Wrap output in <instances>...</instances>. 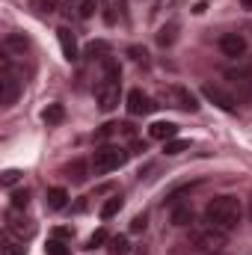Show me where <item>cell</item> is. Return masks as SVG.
I'll return each instance as SVG.
<instances>
[{"label": "cell", "instance_id": "6da1fadb", "mask_svg": "<svg viewBox=\"0 0 252 255\" xmlns=\"http://www.w3.org/2000/svg\"><path fill=\"white\" fill-rule=\"evenodd\" d=\"M241 217H244V208H241V202H238L235 196H217V199H211V202L205 205V220H208L211 226L223 229V232L238 229Z\"/></svg>", "mask_w": 252, "mask_h": 255}, {"label": "cell", "instance_id": "7a4b0ae2", "mask_svg": "<svg viewBox=\"0 0 252 255\" xmlns=\"http://www.w3.org/2000/svg\"><path fill=\"white\" fill-rule=\"evenodd\" d=\"M119 95H122V80H119V68L107 60V71L95 89V101H98V110L101 113H110L119 107Z\"/></svg>", "mask_w": 252, "mask_h": 255}, {"label": "cell", "instance_id": "3957f363", "mask_svg": "<svg viewBox=\"0 0 252 255\" xmlns=\"http://www.w3.org/2000/svg\"><path fill=\"white\" fill-rule=\"evenodd\" d=\"M190 244L196 247V250H205V253H220L226 244H229V232H223V229H217V226H196L193 232H190Z\"/></svg>", "mask_w": 252, "mask_h": 255}, {"label": "cell", "instance_id": "277c9868", "mask_svg": "<svg viewBox=\"0 0 252 255\" xmlns=\"http://www.w3.org/2000/svg\"><path fill=\"white\" fill-rule=\"evenodd\" d=\"M127 160V151L119 148V145H101L95 154H92V172L95 175H107L113 169H119Z\"/></svg>", "mask_w": 252, "mask_h": 255}, {"label": "cell", "instance_id": "5b68a950", "mask_svg": "<svg viewBox=\"0 0 252 255\" xmlns=\"http://www.w3.org/2000/svg\"><path fill=\"white\" fill-rule=\"evenodd\" d=\"M18 92H21V80H18V74L12 68V60L6 54L0 60V104L3 107H12L18 101Z\"/></svg>", "mask_w": 252, "mask_h": 255}, {"label": "cell", "instance_id": "8992f818", "mask_svg": "<svg viewBox=\"0 0 252 255\" xmlns=\"http://www.w3.org/2000/svg\"><path fill=\"white\" fill-rule=\"evenodd\" d=\"M160 98H163L169 107H178V110H184V113H196V110H199V98H196L190 89L178 86V83L163 86V89H160Z\"/></svg>", "mask_w": 252, "mask_h": 255}, {"label": "cell", "instance_id": "52a82bcc", "mask_svg": "<svg viewBox=\"0 0 252 255\" xmlns=\"http://www.w3.org/2000/svg\"><path fill=\"white\" fill-rule=\"evenodd\" d=\"M229 83L238 89L241 101H252V65H238V68H226Z\"/></svg>", "mask_w": 252, "mask_h": 255}, {"label": "cell", "instance_id": "ba28073f", "mask_svg": "<svg viewBox=\"0 0 252 255\" xmlns=\"http://www.w3.org/2000/svg\"><path fill=\"white\" fill-rule=\"evenodd\" d=\"M202 95H205V101H211V104L220 107L223 113H235V110H238V98H235L232 92H226L223 86L205 83V86H202Z\"/></svg>", "mask_w": 252, "mask_h": 255}, {"label": "cell", "instance_id": "9c48e42d", "mask_svg": "<svg viewBox=\"0 0 252 255\" xmlns=\"http://www.w3.org/2000/svg\"><path fill=\"white\" fill-rule=\"evenodd\" d=\"M6 232L24 241V238H33V235H36V226H33V220H27L24 214H18V211L12 208V211L6 214Z\"/></svg>", "mask_w": 252, "mask_h": 255}, {"label": "cell", "instance_id": "30bf717a", "mask_svg": "<svg viewBox=\"0 0 252 255\" xmlns=\"http://www.w3.org/2000/svg\"><path fill=\"white\" fill-rule=\"evenodd\" d=\"M125 104H127V113H130V116H148V113L157 110V104H154L142 89H130Z\"/></svg>", "mask_w": 252, "mask_h": 255}, {"label": "cell", "instance_id": "8fae6325", "mask_svg": "<svg viewBox=\"0 0 252 255\" xmlns=\"http://www.w3.org/2000/svg\"><path fill=\"white\" fill-rule=\"evenodd\" d=\"M220 51H223L226 57L238 60V57H244V54H247V39H244L241 33H226V36L220 39Z\"/></svg>", "mask_w": 252, "mask_h": 255}, {"label": "cell", "instance_id": "7c38bea8", "mask_svg": "<svg viewBox=\"0 0 252 255\" xmlns=\"http://www.w3.org/2000/svg\"><path fill=\"white\" fill-rule=\"evenodd\" d=\"M57 39H60V48H63V57L68 63H74L77 57H80V51H77V39H74V33L68 30V27H60L57 30Z\"/></svg>", "mask_w": 252, "mask_h": 255}, {"label": "cell", "instance_id": "4fadbf2b", "mask_svg": "<svg viewBox=\"0 0 252 255\" xmlns=\"http://www.w3.org/2000/svg\"><path fill=\"white\" fill-rule=\"evenodd\" d=\"M3 51L12 57V54H18V57H24L27 51H30V42L21 36V33H9L6 39H3Z\"/></svg>", "mask_w": 252, "mask_h": 255}, {"label": "cell", "instance_id": "5bb4252c", "mask_svg": "<svg viewBox=\"0 0 252 255\" xmlns=\"http://www.w3.org/2000/svg\"><path fill=\"white\" fill-rule=\"evenodd\" d=\"M148 136H151V139H163V142H169V139L178 136V125H175V122H154V125L148 128Z\"/></svg>", "mask_w": 252, "mask_h": 255}, {"label": "cell", "instance_id": "9a60e30c", "mask_svg": "<svg viewBox=\"0 0 252 255\" xmlns=\"http://www.w3.org/2000/svg\"><path fill=\"white\" fill-rule=\"evenodd\" d=\"M86 175H89V163H86V160H71V163L65 166V178H71L74 184H83Z\"/></svg>", "mask_w": 252, "mask_h": 255}, {"label": "cell", "instance_id": "2e32d148", "mask_svg": "<svg viewBox=\"0 0 252 255\" xmlns=\"http://www.w3.org/2000/svg\"><path fill=\"white\" fill-rule=\"evenodd\" d=\"M45 202H48V208H51V211H63L65 202H68V193H65L63 187H51L48 196H45Z\"/></svg>", "mask_w": 252, "mask_h": 255}, {"label": "cell", "instance_id": "e0dca14e", "mask_svg": "<svg viewBox=\"0 0 252 255\" xmlns=\"http://www.w3.org/2000/svg\"><path fill=\"white\" fill-rule=\"evenodd\" d=\"M42 119H45L48 125H60V122L65 119V107L63 104H48L45 113H42Z\"/></svg>", "mask_w": 252, "mask_h": 255}, {"label": "cell", "instance_id": "ac0fdd59", "mask_svg": "<svg viewBox=\"0 0 252 255\" xmlns=\"http://www.w3.org/2000/svg\"><path fill=\"white\" fill-rule=\"evenodd\" d=\"M190 223H193L190 205H175V208H172V226H190Z\"/></svg>", "mask_w": 252, "mask_h": 255}, {"label": "cell", "instance_id": "d6986e66", "mask_svg": "<svg viewBox=\"0 0 252 255\" xmlns=\"http://www.w3.org/2000/svg\"><path fill=\"white\" fill-rule=\"evenodd\" d=\"M175 39H178V24H166V27H160V33H157V45L169 48Z\"/></svg>", "mask_w": 252, "mask_h": 255}, {"label": "cell", "instance_id": "ffe728a7", "mask_svg": "<svg viewBox=\"0 0 252 255\" xmlns=\"http://www.w3.org/2000/svg\"><path fill=\"white\" fill-rule=\"evenodd\" d=\"M30 9H36L39 15H54L60 9V0H30Z\"/></svg>", "mask_w": 252, "mask_h": 255}, {"label": "cell", "instance_id": "44dd1931", "mask_svg": "<svg viewBox=\"0 0 252 255\" xmlns=\"http://www.w3.org/2000/svg\"><path fill=\"white\" fill-rule=\"evenodd\" d=\"M107 244H110V247H107L110 255H127L130 253V244H127V238H122V235H119V238H110Z\"/></svg>", "mask_w": 252, "mask_h": 255}, {"label": "cell", "instance_id": "7402d4cb", "mask_svg": "<svg viewBox=\"0 0 252 255\" xmlns=\"http://www.w3.org/2000/svg\"><path fill=\"white\" fill-rule=\"evenodd\" d=\"M119 211H122V199H119V196H113V199H107V202L101 205V217H104V220L116 217Z\"/></svg>", "mask_w": 252, "mask_h": 255}, {"label": "cell", "instance_id": "603a6c76", "mask_svg": "<svg viewBox=\"0 0 252 255\" xmlns=\"http://www.w3.org/2000/svg\"><path fill=\"white\" fill-rule=\"evenodd\" d=\"M187 148H190V139H169V142L163 145L166 154H181V151H187Z\"/></svg>", "mask_w": 252, "mask_h": 255}, {"label": "cell", "instance_id": "cb8c5ba5", "mask_svg": "<svg viewBox=\"0 0 252 255\" xmlns=\"http://www.w3.org/2000/svg\"><path fill=\"white\" fill-rule=\"evenodd\" d=\"M27 205H30V193L27 190H15L12 193V208H15V211H24Z\"/></svg>", "mask_w": 252, "mask_h": 255}, {"label": "cell", "instance_id": "d4e9b609", "mask_svg": "<svg viewBox=\"0 0 252 255\" xmlns=\"http://www.w3.org/2000/svg\"><path fill=\"white\" fill-rule=\"evenodd\" d=\"M45 253L48 255H71L68 253V247H65L60 238H54V241H48V247H45Z\"/></svg>", "mask_w": 252, "mask_h": 255}, {"label": "cell", "instance_id": "484cf974", "mask_svg": "<svg viewBox=\"0 0 252 255\" xmlns=\"http://www.w3.org/2000/svg\"><path fill=\"white\" fill-rule=\"evenodd\" d=\"M3 255H24V244L6 238V241H3Z\"/></svg>", "mask_w": 252, "mask_h": 255}, {"label": "cell", "instance_id": "4316f807", "mask_svg": "<svg viewBox=\"0 0 252 255\" xmlns=\"http://www.w3.org/2000/svg\"><path fill=\"white\" fill-rule=\"evenodd\" d=\"M95 9H98V6H95V0H80L77 15H80V18H92V15H95Z\"/></svg>", "mask_w": 252, "mask_h": 255}, {"label": "cell", "instance_id": "83f0119b", "mask_svg": "<svg viewBox=\"0 0 252 255\" xmlns=\"http://www.w3.org/2000/svg\"><path fill=\"white\" fill-rule=\"evenodd\" d=\"M18 178H21V172H18V169H6V172L0 175V184H3V187H12Z\"/></svg>", "mask_w": 252, "mask_h": 255}, {"label": "cell", "instance_id": "f1b7e54d", "mask_svg": "<svg viewBox=\"0 0 252 255\" xmlns=\"http://www.w3.org/2000/svg\"><path fill=\"white\" fill-rule=\"evenodd\" d=\"M145 226H148V217H145V214H139V217H133V220H130V232H133V235L145 232Z\"/></svg>", "mask_w": 252, "mask_h": 255}, {"label": "cell", "instance_id": "f546056e", "mask_svg": "<svg viewBox=\"0 0 252 255\" xmlns=\"http://www.w3.org/2000/svg\"><path fill=\"white\" fill-rule=\"evenodd\" d=\"M107 241H110V238H107V232H104V229H98V232L89 238V250H95V247H101V244H107Z\"/></svg>", "mask_w": 252, "mask_h": 255}, {"label": "cell", "instance_id": "4dcf8cb0", "mask_svg": "<svg viewBox=\"0 0 252 255\" xmlns=\"http://www.w3.org/2000/svg\"><path fill=\"white\" fill-rule=\"evenodd\" d=\"M127 54H130V60H136V63H145V57H148V54H145V48H130Z\"/></svg>", "mask_w": 252, "mask_h": 255}, {"label": "cell", "instance_id": "1f68e13d", "mask_svg": "<svg viewBox=\"0 0 252 255\" xmlns=\"http://www.w3.org/2000/svg\"><path fill=\"white\" fill-rule=\"evenodd\" d=\"M104 51H107V45H104V42H98V45H89V48H86V54H92V57H95V54H104Z\"/></svg>", "mask_w": 252, "mask_h": 255}, {"label": "cell", "instance_id": "d6a6232c", "mask_svg": "<svg viewBox=\"0 0 252 255\" xmlns=\"http://www.w3.org/2000/svg\"><path fill=\"white\" fill-rule=\"evenodd\" d=\"M241 6H244L247 12H252V0H241Z\"/></svg>", "mask_w": 252, "mask_h": 255}, {"label": "cell", "instance_id": "836d02e7", "mask_svg": "<svg viewBox=\"0 0 252 255\" xmlns=\"http://www.w3.org/2000/svg\"><path fill=\"white\" fill-rule=\"evenodd\" d=\"M211 255H220V253H211Z\"/></svg>", "mask_w": 252, "mask_h": 255}, {"label": "cell", "instance_id": "e575fe53", "mask_svg": "<svg viewBox=\"0 0 252 255\" xmlns=\"http://www.w3.org/2000/svg\"><path fill=\"white\" fill-rule=\"evenodd\" d=\"M250 33H252V24H250Z\"/></svg>", "mask_w": 252, "mask_h": 255}]
</instances>
